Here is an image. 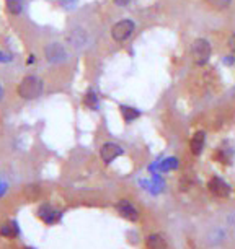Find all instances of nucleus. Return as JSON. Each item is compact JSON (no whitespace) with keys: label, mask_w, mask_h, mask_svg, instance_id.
Segmentation results:
<instances>
[{"label":"nucleus","mask_w":235,"mask_h":249,"mask_svg":"<svg viewBox=\"0 0 235 249\" xmlns=\"http://www.w3.org/2000/svg\"><path fill=\"white\" fill-rule=\"evenodd\" d=\"M44 90V82L41 80L38 75H26L20 80L17 87V95L21 98V100H36L43 95Z\"/></svg>","instance_id":"f257e3e1"},{"label":"nucleus","mask_w":235,"mask_h":249,"mask_svg":"<svg viewBox=\"0 0 235 249\" xmlns=\"http://www.w3.org/2000/svg\"><path fill=\"white\" fill-rule=\"evenodd\" d=\"M211 54H213V49H211V44L208 39H204V37L195 39V43L191 46V57L195 60L196 65L208 64L211 59Z\"/></svg>","instance_id":"f03ea898"},{"label":"nucleus","mask_w":235,"mask_h":249,"mask_svg":"<svg viewBox=\"0 0 235 249\" xmlns=\"http://www.w3.org/2000/svg\"><path fill=\"white\" fill-rule=\"evenodd\" d=\"M134 30H136V23L133 20H121L113 25L111 37L116 43H124V41H128L133 36Z\"/></svg>","instance_id":"7ed1b4c3"},{"label":"nucleus","mask_w":235,"mask_h":249,"mask_svg":"<svg viewBox=\"0 0 235 249\" xmlns=\"http://www.w3.org/2000/svg\"><path fill=\"white\" fill-rule=\"evenodd\" d=\"M69 57L67 49L60 43H49L44 48V59L49 64H62Z\"/></svg>","instance_id":"20e7f679"},{"label":"nucleus","mask_w":235,"mask_h":249,"mask_svg":"<svg viewBox=\"0 0 235 249\" xmlns=\"http://www.w3.org/2000/svg\"><path fill=\"white\" fill-rule=\"evenodd\" d=\"M36 217L39 218L44 225H56V223L60 222L62 213H60L58 209H54L51 204H43V205L38 207Z\"/></svg>","instance_id":"39448f33"},{"label":"nucleus","mask_w":235,"mask_h":249,"mask_svg":"<svg viewBox=\"0 0 235 249\" xmlns=\"http://www.w3.org/2000/svg\"><path fill=\"white\" fill-rule=\"evenodd\" d=\"M123 153H124L123 147H121V145H118V143H115V142L103 143L101 148H100V157H101L103 163H105V164L113 163L118 157H121Z\"/></svg>","instance_id":"423d86ee"},{"label":"nucleus","mask_w":235,"mask_h":249,"mask_svg":"<svg viewBox=\"0 0 235 249\" xmlns=\"http://www.w3.org/2000/svg\"><path fill=\"white\" fill-rule=\"evenodd\" d=\"M208 189L211 191V194H214L215 197H219V199H225V197H229L230 191H232L227 182H225L224 179H220V178H217V176H214L209 179Z\"/></svg>","instance_id":"0eeeda50"},{"label":"nucleus","mask_w":235,"mask_h":249,"mask_svg":"<svg viewBox=\"0 0 235 249\" xmlns=\"http://www.w3.org/2000/svg\"><path fill=\"white\" fill-rule=\"evenodd\" d=\"M116 210L121 217L129 220V222H137L139 220V210L136 209V207L131 204V200H128V199H121L119 202H118Z\"/></svg>","instance_id":"6e6552de"},{"label":"nucleus","mask_w":235,"mask_h":249,"mask_svg":"<svg viewBox=\"0 0 235 249\" xmlns=\"http://www.w3.org/2000/svg\"><path fill=\"white\" fill-rule=\"evenodd\" d=\"M87 33L85 30H82V28H74L72 31H69V35H67V41H69V44L72 46V48H77V49H80L83 48V46L87 44Z\"/></svg>","instance_id":"1a4fd4ad"},{"label":"nucleus","mask_w":235,"mask_h":249,"mask_svg":"<svg viewBox=\"0 0 235 249\" xmlns=\"http://www.w3.org/2000/svg\"><path fill=\"white\" fill-rule=\"evenodd\" d=\"M204 143H206V134L203 130H198V132L193 134V137L190 140V150L193 155H201L203 153V148H204Z\"/></svg>","instance_id":"9d476101"},{"label":"nucleus","mask_w":235,"mask_h":249,"mask_svg":"<svg viewBox=\"0 0 235 249\" xmlns=\"http://www.w3.org/2000/svg\"><path fill=\"white\" fill-rule=\"evenodd\" d=\"M145 246H147V249H167L168 244H167V239L163 234L152 233L145 238Z\"/></svg>","instance_id":"9b49d317"},{"label":"nucleus","mask_w":235,"mask_h":249,"mask_svg":"<svg viewBox=\"0 0 235 249\" xmlns=\"http://www.w3.org/2000/svg\"><path fill=\"white\" fill-rule=\"evenodd\" d=\"M119 111H121V116H123L124 122H128V124H131L133 121H136L137 117H140V111H137L136 107L121 105L119 106Z\"/></svg>","instance_id":"f8f14e48"},{"label":"nucleus","mask_w":235,"mask_h":249,"mask_svg":"<svg viewBox=\"0 0 235 249\" xmlns=\"http://www.w3.org/2000/svg\"><path fill=\"white\" fill-rule=\"evenodd\" d=\"M0 234L8 238V239L17 238L18 234H20V230H18L17 222H8L5 225H2V228H0Z\"/></svg>","instance_id":"ddd939ff"},{"label":"nucleus","mask_w":235,"mask_h":249,"mask_svg":"<svg viewBox=\"0 0 235 249\" xmlns=\"http://www.w3.org/2000/svg\"><path fill=\"white\" fill-rule=\"evenodd\" d=\"M7 12L13 17H18L23 12V0H5Z\"/></svg>","instance_id":"4468645a"},{"label":"nucleus","mask_w":235,"mask_h":249,"mask_svg":"<svg viewBox=\"0 0 235 249\" xmlns=\"http://www.w3.org/2000/svg\"><path fill=\"white\" fill-rule=\"evenodd\" d=\"M83 105H85L88 109L95 111L97 107H98V96H97V93L93 91V90H88L85 93V96H83Z\"/></svg>","instance_id":"2eb2a0df"},{"label":"nucleus","mask_w":235,"mask_h":249,"mask_svg":"<svg viewBox=\"0 0 235 249\" xmlns=\"http://www.w3.org/2000/svg\"><path fill=\"white\" fill-rule=\"evenodd\" d=\"M206 2H208L211 7L217 8V10H222V8H227L230 5L232 0H206Z\"/></svg>","instance_id":"dca6fc26"},{"label":"nucleus","mask_w":235,"mask_h":249,"mask_svg":"<svg viewBox=\"0 0 235 249\" xmlns=\"http://www.w3.org/2000/svg\"><path fill=\"white\" fill-rule=\"evenodd\" d=\"M78 0H60V5H62L65 10H70V8H75Z\"/></svg>","instance_id":"f3484780"},{"label":"nucleus","mask_w":235,"mask_h":249,"mask_svg":"<svg viewBox=\"0 0 235 249\" xmlns=\"http://www.w3.org/2000/svg\"><path fill=\"white\" fill-rule=\"evenodd\" d=\"M229 48H230V51L235 54V35H232L230 36V39H229Z\"/></svg>","instance_id":"a211bd4d"},{"label":"nucleus","mask_w":235,"mask_h":249,"mask_svg":"<svg viewBox=\"0 0 235 249\" xmlns=\"http://www.w3.org/2000/svg\"><path fill=\"white\" fill-rule=\"evenodd\" d=\"M113 2H115L118 7H126V5H129L131 0H113Z\"/></svg>","instance_id":"6ab92c4d"},{"label":"nucleus","mask_w":235,"mask_h":249,"mask_svg":"<svg viewBox=\"0 0 235 249\" xmlns=\"http://www.w3.org/2000/svg\"><path fill=\"white\" fill-rule=\"evenodd\" d=\"M25 249H35V248H25Z\"/></svg>","instance_id":"aec40b11"}]
</instances>
